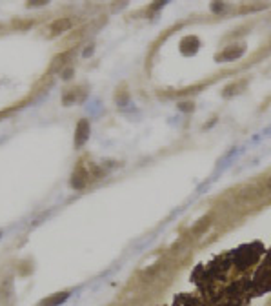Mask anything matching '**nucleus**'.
<instances>
[{"mask_svg":"<svg viewBox=\"0 0 271 306\" xmlns=\"http://www.w3.org/2000/svg\"><path fill=\"white\" fill-rule=\"evenodd\" d=\"M222 10H224V4H222L220 0H217V2H213L211 4V11H215V13H220Z\"/></svg>","mask_w":271,"mask_h":306,"instance_id":"8","label":"nucleus"},{"mask_svg":"<svg viewBox=\"0 0 271 306\" xmlns=\"http://www.w3.org/2000/svg\"><path fill=\"white\" fill-rule=\"evenodd\" d=\"M89 132H91L89 120H86V119L78 120L77 129H75V148H80L86 144L87 139H89Z\"/></svg>","mask_w":271,"mask_h":306,"instance_id":"1","label":"nucleus"},{"mask_svg":"<svg viewBox=\"0 0 271 306\" xmlns=\"http://www.w3.org/2000/svg\"><path fill=\"white\" fill-rule=\"evenodd\" d=\"M267 186H269V188H271V177H269V181H267Z\"/></svg>","mask_w":271,"mask_h":306,"instance_id":"12","label":"nucleus"},{"mask_svg":"<svg viewBox=\"0 0 271 306\" xmlns=\"http://www.w3.org/2000/svg\"><path fill=\"white\" fill-rule=\"evenodd\" d=\"M73 190H84L87 184V171L82 168H77L75 169V173L71 175V181H69Z\"/></svg>","mask_w":271,"mask_h":306,"instance_id":"3","label":"nucleus"},{"mask_svg":"<svg viewBox=\"0 0 271 306\" xmlns=\"http://www.w3.org/2000/svg\"><path fill=\"white\" fill-rule=\"evenodd\" d=\"M71 26H73V22L69 19H59L51 24L50 29L53 35H59V33H64V31H68V29H71Z\"/></svg>","mask_w":271,"mask_h":306,"instance_id":"6","label":"nucleus"},{"mask_svg":"<svg viewBox=\"0 0 271 306\" xmlns=\"http://www.w3.org/2000/svg\"><path fill=\"white\" fill-rule=\"evenodd\" d=\"M11 293H13V277H11V275H6L4 281L0 283V299L6 301V299L11 297Z\"/></svg>","mask_w":271,"mask_h":306,"instance_id":"5","label":"nucleus"},{"mask_svg":"<svg viewBox=\"0 0 271 306\" xmlns=\"http://www.w3.org/2000/svg\"><path fill=\"white\" fill-rule=\"evenodd\" d=\"M69 297H71V292L68 290H64V292H57L53 295H48L44 301L38 302V306H62L64 302L68 301Z\"/></svg>","mask_w":271,"mask_h":306,"instance_id":"2","label":"nucleus"},{"mask_svg":"<svg viewBox=\"0 0 271 306\" xmlns=\"http://www.w3.org/2000/svg\"><path fill=\"white\" fill-rule=\"evenodd\" d=\"M244 50H246L244 46H230L217 57V60H220V62H224V60H237L244 53Z\"/></svg>","mask_w":271,"mask_h":306,"instance_id":"4","label":"nucleus"},{"mask_svg":"<svg viewBox=\"0 0 271 306\" xmlns=\"http://www.w3.org/2000/svg\"><path fill=\"white\" fill-rule=\"evenodd\" d=\"M167 4V0H160V2H153V4L149 6V11H155V10H160L162 6Z\"/></svg>","mask_w":271,"mask_h":306,"instance_id":"9","label":"nucleus"},{"mask_svg":"<svg viewBox=\"0 0 271 306\" xmlns=\"http://www.w3.org/2000/svg\"><path fill=\"white\" fill-rule=\"evenodd\" d=\"M48 2H50V0H29L27 4L29 6H42V4H48Z\"/></svg>","mask_w":271,"mask_h":306,"instance_id":"10","label":"nucleus"},{"mask_svg":"<svg viewBox=\"0 0 271 306\" xmlns=\"http://www.w3.org/2000/svg\"><path fill=\"white\" fill-rule=\"evenodd\" d=\"M209 224H211V221L209 219H202V223H197V226L193 228V233H197V235H199V233H204Z\"/></svg>","mask_w":271,"mask_h":306,"instance_id":"7","label":"nucleus"},{"mask_svg":"<svg viewBox=\"0 0 271 306\" xmlns=\"http://www.w3.org/2000/svg\"><path fill=\"white\" fill-rule=\"evenodd\" d=\"M178 108H180L182 111H193L195 106H193V104H180V106H178Z\"/></svg>","mask_w":271,"mask_h":306,"instance_id":"11","label":"nucleus"}]
</instances>
